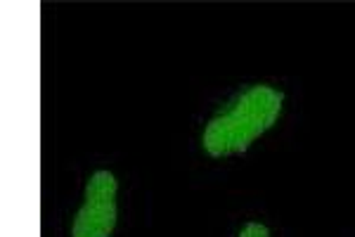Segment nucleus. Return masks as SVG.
<instances>
[{
    "label": "nucleus",
    "instance_id": "1",
    "mask_svg": "<svg viewBox=\"0 0 355 237\" xmlns=\"http://www.w3.org/2000/svg\"><path fill=\"white\" fill-rule=\"evenodd\" d=\"M284 95L270 85H251L204 129V149L214 157L244 152L277 121Z\"/></svg>",
    "mask_w": 355,
    "mask_h": 237
},
{
    "label": "nucleus",
    "instance_id": "2",
    "mask_svg": "<svg viewBox=\"0 0 355 237\" xmlns=\"http://www.w3.org/2000/svg\"><path fill=\"white\" fill-rule=\"evenodd\" d=\"M116 225V178L97 171L85 188V202L73 218L71 237H110Z\"/></svg>",
    "mask_w": 355,
    "mask_h": 237
},
{
    "label": "nucleus",
    "instance_id": "3",
    "mask_svg": "<svg viewBox=\"0 0 355 237\" xmlns=\"http://www.w3.org/2000/svg\"><path fill=\"white\" fill-rule=\"evenodd\" d=\"M239 237H270V233H268L266 225H261V223H249V225H244V230L239 233Z\"/></svg>",
    "mask_w": 355,
    "mask_h": 237
}]
</instances>
